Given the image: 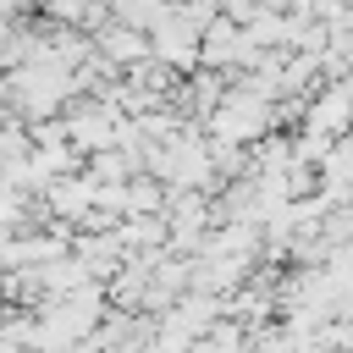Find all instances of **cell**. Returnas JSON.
I'll list each match as a JSON object with an SVG mask.
<instances>
[{
    "instance_id": "obj_1",
    "label": "cell",
    "mask_w": 353,
    "mask_h": 353,
    "mask_svg": "<svg viewBox=\"0 0 353 353\" xmlns=\"http://www.w3.org/2000/svg\"><path fill=\"white\" fill-rule=\"evenodd\" d=\"M347 94H353V77H347Z\"/></svg>"
}]
</instances>
